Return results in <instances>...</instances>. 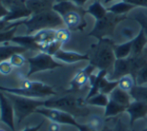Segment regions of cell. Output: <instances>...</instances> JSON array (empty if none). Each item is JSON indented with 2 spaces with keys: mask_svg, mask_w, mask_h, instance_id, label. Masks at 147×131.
I'll return each instance as SVG.
<instances>
[{
  "mask_svg": "<svg viewBox=\"0 0 147 131\" xmlns=\"http://www.w3.org/2000/svg\"><path fill=\"white\" fill-rule=\"evenodd\" d=\"M129 93L133 98V100L141 101V102L147 104V86L145 85H143V86L135 85L134 88Z\"/></svg>",
  "mask_w": 147,
  "mask_h": 131,
  "instance_id": "27",
  "label": "cell"
},
{
  "mask_svg": "<svg viewBox=\"0 0 147 131\" xmlns=\"http://www.w3.org/2000/svg\"><path fill=\"white\" fill-rule=\"evenodd\" d=\"M114 41L111 38H102L92 45L89 54V62L98 70H105L110 74L116 60L114 54Z\"/></svg>",
  "mask_w": 147,
  "mask_h": 131,
  "instance_id": "1",
  "label": "cell"
},
{
  "mask_svg": "<svg viewBox=\"0 0 147 131\" xmlns=\"http://www.w3.org/2000/svg\"><path fill=\"white\" fill-rule=\"evenodd\" d=\"M79 6L75 5L71 0H64V1H60L57 3H54L52 6V10L59 14L60 16H63L67 12H70L72 10H77L79 9Z\"/></svg>",
  "mask_w": 147,
  "mask_h": 131,
  "instance_id": "22",
  "label": "cell"
},
{
  "mask_svg": "<svg viewBox=\"0 0 147 131\" xmlns=\"http://www.w3.org/2000/svg\"><path fill=\"white\" fill-rule=\"evenodd\" d=\"M115 1V0H104V3L107 4V3H110V2H113Z\"/></svg>",
  "mask_w": 147,
  "mask_h": 131,
  "instance_id": "45",
  "label": "cell"
},
{
  "mask_svg": "<svg viewBox=\"0 0 147 131\" xmlns=\"http://www.w3.org/2000/svg\"><path fill=\"white\" fill-rule=\"evenodd\" d=\"M43 125V121L40 122V123L38 124V125H35V126H32V127H26L24 128L22 131H39V129H40L41 127H42Z\"/></svg>",
  "mask_w": 147,
  "mask_h": 131,
  "instance_id": "43",
  "label": "cell"
},
{
  "mask_svg": "<svg viewBox=\"0 0 147 131\" xmlns=\"http://www.w3.org/2000/svg\"><path fill=\"white\" fill-rule=\"evenodd\" d=\"M60 125H61V124L57 123V122L51 121V123L49 124V126H48V130L49 131H59L60 130Z\"/></svg>",
  "mask_w": 147,
  "mask_h": 131,
  "instance_id": "42",
  "label": "cell"
},
{
  "mask_svg": "<svg viewBox=\"0 0 147 131\" xmlns=\"http://www.w3.org/2000/svg\"><path fill=\"white\" fill-rule=\"evenodd\" d=\"M14 120H15V113H14L13 105L6 94L0 91V121L3 122L12 131H15Z\"/></svg>",
  "mask_w": 147,
  "mask_h": 131,
  "instance_id": "9",
  "label": "cell"
},
{
  "mask_svg": "<svg viewBox=\"0 0 147 131\" xmlns=\"http://www.w3.org/2000/svg\"><path fill=\"white\" fill-rule=\"evenodd\" d=\"M86 14V11L82 7H80L77 10H72L70 12H67L62 16L64 25L67 27V29L71 31H80L83 30L87 25L84 15Z\"/></svg>",
  "mask_w": 147,
  "mask_h": 131,
  "instance_id": "8",
  "label": "cell"
},
{
  "mask_svg": "<svg viewBox=\"0 0 147 131\" xmlns=\"http://www.w3.org/2000/svg\"><path fill=\"white\" fill-rule=\"evenodd\" d=\"M127 18V15H117L111 12H107L103 18L95 20L94 27L88 35L95 37L98 40L102 38H111L114 35L116 26Z\"/></svg>",
  "mask_w": 147,
  "mask_h": 131,
  "instance_id": "5",
  "label": "cell"
},
{
  "mask_svg": "<svg viewBox=\"0 0 147 131\" xmlns=\"http://www.w3.org/2000/svg\"><path fill=\"white\" fill-rule=\"evenodd\" d=\"M132 19H134L136 22L141 27V29L144 31L147 38V15L145 13H143L142 11H137L134 13Z\"/></svg>",
  "mask_w": 147,
  "mask_h": 131,
  "instance_id": "30",
  "label": "cell"
},
{
  "mask_svg": "<svg viewBox=\"0 0 147 131\" xmlns=\"http://www.w3.org/2000/svg\"><path fill=\"white\" fill-rule=\"evenodd\" d=\"M12 42H14L16 45H19V46L23 47L26 50L41 51L34 34H25V35L14 36V38L12 39Z\"/></svg>",
  "mask_w": 147,
  "mask_h": 131,
  "instance_id": "14",
  "label": "cell"
},
{
  "mask_svg": "<svg viewBox=\"0 0 147 131\" xmlns=\"http://www.w3.org/2000/svg\"><path fill=\"white\" fill-rule=\"evenodd\" d=\"M55 34H56V30L54 29H44V30H40L35 33L34 35L36 37L41 52L44 50L47 45L55 40Z\"/></svg>",
  "mask_w": 147,
  "mask_h": 131,
  "instance_id": "17",
  "label": "cell"
},
{
  "mask_svg": "<svg viewBox=\"0 0 147 131\" xmlns=\"http://www.w3.org/2000/svg\"><path fill=\"white\" fill-rule=\"evenodd\" d=\"M24 1H25V0H0V2H1L8 10L15 7V6L24 4Z\"/></svg>",
  "mask_w": 147,
  "mask_h": 131,
  "instance_id": "38",
  "label": "cell"
},
{
  "mask_svg": "<svg viewBox=\"0 0 147 131\" xmlns=\"http://www.w3.org/2000/svg\"><path fill=\"white\" fill-rule=\"evenodd\" d=\"M45 1H49V0H45Z\"/></svg>",
  "mask_w": 147,
  "mask_h": 131,
  "instance_id": "49",
  "label": "cell"
},
{
  "mask_svg": "<svg viewBox=\"0 0 147 131\" xmlns=\"http://www.w3.org/2000/svg\"><path fill=\"white\" fill-rule=\"evenodd\" d=\"M13 65L10 63L9 60H5V61L0 62V74L2 75H8L12 72L13 70Z\"/></svg>",
  "mask_w": 147,
  "mask_h": 131,
  "instance_id": "36",
  "label": "cell"
},
{
  "mask_svg": "<svg viewBox=\"0 0 147 131\" xmlns=\"http://www.w3.org/2000/svg\"><path fill=\"white\" fill-rule=\"evenodd\" d=\"M52 1L53 2H56V3H57V2H60V1H64V0H52Z\"/></svg>",
  "mask_w": 147,
  "mask_h": 131,
  "instance_id": "46",
  "label": "cell"
},
{
  "mask_svg": "<svg viewBox=\"0 0 147 131\" xmlns=\"http://www.w3.org/2000/svg\"><path fill=\"white\" fill-rule=\"evenodd\" d=\"M118 85L117 87L124 91H127V92H130L132 89L134 88V86L136 85L135 82V78L133 77L130 74H127V75L122 76L121 78H119L117 80Z\"/></svg>",
  "mask_w": 147,
  "mask_h": 131,
  "instance_id": "26",
  "label": "cell"
},
{
  "mask_svg": "<svg viewBox=\"0 0 147 131\" xmlns=\"http://www.w3.org/2000/svg\"><path fill=\"white\" fill-rule=\"evenodd\" d=\"M109 101V96L103 93H97L96 95L90 97L88 100H86V104L99 106V107H106Z\"/></svg>",
  "mask_w": 147,
  "mask_h": 131,
  "instance_id": "28",
  "label": "cell"
},
{
  "mask_svg": "<svg viewBox=\"0 0 147 131\" xmlns=\"http://www.w3.org/2000/svg\"><path fill=\"white\" fill-rule=\"evenodd\" d=\"M8 13H9V10L0 2V19H3Z\"/></svg>",
  "mask_w": 147,
  "mask_h": 131,
  "instance_id": "41",
  "label": "cell"
},
{
  "mask_svg": "<svg viewBox=\"0 0 147 131\" xmlns=\"http://www.w3.org/2000/svg\"><path fill=\"white\" fill-rule=\"evenodd\" d=\"M146 1H147V0H146Z\"/></svg>",
  "mask_w": 147,
  "mask_h": 131,
  "instance_id": "50",
  "label": "cell"
},
{
  "mask_svg": "<svg viewBox=\"0 0 147 131\" xmlns=\"http://www.w3.org/2000/svg\"><path fill=\"white\" fill-rule=\"evenodd\" d=\"M72 2H73L75 5L79 6V7H83L84 4L86 3V2L88 1V0H71Z\"/></svg>",
  "mask_w": 147,
  "mask_h": 131,
  "instance_id": "44",
  "label": "cell"
},
{
  "mask_svg": "<svg viewBox=\"0 0 147 131\" xmlns=\"http://www.w3.org/2000/svg\"><path fill=\"white\" fill-rule=\"evenodd\" d=\"M120 33H121V36L123 37L126 41L133 40L134 37L137 35V34H135V31L132 28H130V27H123V28L121 29V32Z\"/></svg>",
  "mask_w": 147,
  "mask_h": 131,
  "instance_id": "37",
  "label": "cell"
},
{
  "mask_svg": "<svg viewBox=\"0 0 147 131\" xmlns=\"http://www.w3.org/2000/svg\"><path fill=\"white\" fill-rule=\"evenodd\" d=\"M16 30H17V27L8 29V30L0 31V43H5V42L12 41V39L15 36Z\"/></svg>",
  "mask_w": 147,
  "mask_h": 131,
  "instance_id": "31",
  "label": "cell"
},
{
  "mask_svg": "<svg viewBox=\"0 0 147 131\" xmlns=\"http://www.w3.org/2000/svg\"><path fill=\"white\" fill-rule=\"evenodd\" d=\"M147 45V38L144 31L140 28L139 32L137 33L134 39L132 40V53L131 55H138L145 50Z\"/></svg>",
  "mask_w": 147,
  "mask_h": 131,
  "instance_id": "19",
  "label": "cell"
},
{
  "mask_svg": "<svg viewBox=\"0 0 147 131\" xmlns=\"http://www.w3.org/2000/svg\"><path fill=\"white\" fill-rule=\"evenodd\" d=\"M5 94L13 105L16 122L18 125L27 116L34 113L36 109L43 107L45 104V100H42V99L29 98V97L12 94V93H5Z\"/></svg>",
  "mask_w": 147,
  "mask_h": 131,
  "instance_id": "4",
  "label": "cell"
},
{
  "mask_svg": "<svg viewBox=\"0 0 147 131\" xmlns=\"http://www.w3.org/2000/svg\"><path fill=\"white\" fill-rule=\"evenodd\" d=\"M134 8H135V6L131 5L129 3H126V2L121 0L120 2H117V3L112 4L111 6L107 7V11L117 14V15H126V13L133 10Z\"/></svg>",
  "mask_w": 147,
  "mask_h": 131,
  "instance_id": "24",
  "label": "cell"
},
{
  "mask_svg": "<svg viewBox=\"0 0 147 131\" xmlns=\"http://www.w3.org/2000/svg\"><path fill=\"white\" fill-rule=\"evenodd\" d=\"M31 15H32V13H31L30 10H28L26 8L25 3H24L9 9V13L3 19L7 22H15V21H19V20L27 19Z\"/></svg>",
  "mask_w": 147,
  "mask_h": 131,
  "instance_id": "15",
  "label": "cell"
},
{
  "mask_svg": "<svg viewBox=\"0 0 147 131\" xmlns=\"http://www.w3.org/2000/svg\"><path fill=\"white\" fill-rule=\"evenodd\" d=\"M0 131H5V130H3V129H0Z\"/></svg>",
  "mask_w": 147,
  "mask_h": 131,
  "instance_id": "48",
  "label": "cell"
},
{
  "mask_svg": "<svg viewBox=\"0 0 147 131\" xmlns=\"http://www.w3.org/2000/svg\"><path fill=\"white\" fill-rule=\"evenodd\" d=\"M86 14H90L91 16L95 18V20H98L103 18L107 14V8L104 7L102 3L99 0H95L92 4L88 6V8L85 10Z\"/></svg>",
  "mask_w": 147,
  "mask_h": 131,
  "instance_id": "21",
  "label": "cell"
},
{
  "mask_svg": "<svg viewBox=\"0 0 147 131\" xmlns=\"http://www.w3.org/2000/svg\"><path fill=\"white\" fill-rule=\"evenodd\" d=\"M95 69H96V68H95L92 64L89 63L88 66H86L85 68L80 70V71L74 76V78L71 80V82H70L69 90L77 91V90H79V89H81L83 86H85L87 83H89L91 75L93 74Z\"/></svg>",
  "mask_w": 147,
  "mask_h": 131,
  "instance_id": "11",
  "label": "cell"
},
{
  "mask_svg": "<svg viewBox=\"0 0 147 131\" xmlns=\"http://www.w3.org/2000/svg\"><path fill=\"white\" fill-rule=\"evenodd\" d=\"M9 61H10V63L13 65L14 68H19V67H22V66L25 64L26 59L21 53H16L11 56Z\"/></svg>",
  "mask_w": 147,
  "mask_h": 131,
  "instance_id": "35",
  "label": "cell"
},
{
  "mask_svg": "<svg viewBox=\"0 0 147 131\" xmlns=\"http://www.w3.org/2000/svg\"><path fill=\"white\" fill-rule=\"evenodd\" d=\"M118 82L117 80H110V79L104 77L102 79L100 83V87H99V93H103V94H106L109 96L111 92L114 90L117 87Z\"/></svg>",
  "mask_w": 147,
  "mask_h": 131,
  "instance_id": "29",
  "label": "cell"
},
{
  "mask_svg": "<svg viewBox=\"0 0 147 131\" xmlns=\"http://www.w3.org/2000/svg\"><path fill=\"white\" fill-rule=\"evenodd\" d=\"M55 39L61 42L62 44L65 42H68L70 39V30L65 28H60L56 30V34H55Z\"/></svg>",
  "mask_w": 147,
  "mask_h": 131,
  "instance_id": "34",
  "label": "cell"
},
{
  "mask_svg": "<svg viewBox=\"0 0 147 131\" xmlns=\"http://www.w3.org/2000/svg\"><path fill=\"white\" fill-rule=\"evenodd\" d=\"M54 58L58 61L66 64H72L80 61H89L88 54H81L74 52V51H66L63 49H60L54 55Z\"/></svg>",
  "mask_w": 147,
  "mask_h": 131,
  "instance_id": "13",
  "label": "cell"
},
{
  "mask_svg": "<svg viewBox=\"0 0 147 131\" xmlns=\"http://www.w3.org/2000/svg\"><path fill=\"white\" fill-rule=\"evenodd\" d=\"M26 49L19 45H0V62L9 60L16 53H24Z\"/></svg>",
  "mask_w": 147,
  "mask_h": 131,
  "instance_id": "20",
  "label": "cell"
},
{
  "mask_svg": "<svg viewBox=\"0 0 147 131\" xmlns=\"http://www.w3.org/2000/svg\"><path fill=\"white\" fill-rule=\"evenodd\" d=\"M135 82L136 85H140V86H143L147 83V64L144 65L136 74Z\"/></svg>",
  "mask_w": 147,
  "mask_h": 131,
  "instance_id": "33",
  "label": "cell"
},
{
  "mask_svg": "<svg viewBox=\"0 0 147 131\" xmlns=\"http://www.w3.org/2000/svg\"><path fill=\"white\" fill-rule=\"evenodd\" d=\"M28 62V71L26 72L25 78H30L33 74L37 72L46 71V70H53L55 68L62 67V63L57 61L53 56L45 52H39L35 56L27 59Z\"/></svg>",
  "mask_w": 147,
  "mask_h": 131,
  "instance_id": "7",
  "label": "cell"
},
{
  "mask_svg": "<svg viewBox=\"0 0 147 131\" xmlns=\"http://www.w3.org/2000/svg\"><path fill=\"white\" fill-rule=\"evenodd\" d=\"M26 26V34H33L44 29H54L64 25L62 17L54 10H46L37 14H32L27 19L23 20Z\"/></svg>",
  "mask_w": 147,
  "mask_h": 131,
  "instance_id": "2",
  "label": "cell"
},
{
  "mask_svg": "<svg viewBox=\"0 0 147 131\" xmlns=\"http://www.w3.org/2000/svg\"><path fill=\"white\" fill-rule=\"evenodd\" d=\"M112 131H130L128 130V128L125 126V124L123 123L121 119H117L115 121V124H114V127H113Z\"/></svg>",
  "mask_w": 147,
  "mask_h": 131,
  "instance_id": "40",
  "label": "cell"
},
{
  "mask_svg": "<svg viewBox=\"0 0 147 131\" xmlns=\"http://www.w3.org/2000/svg\"><path fill=\"white\" fill-rule=\"evenodd\" d=\"M43 107L62 110V111L71 114L73 117L86 116L89 114V110L86 107L85 99L75 98L71 96L61 97L58 99H46Z\"/></svg>",
  "mask_w": 147,
  "mask_h": 131,
  "instance_id": "3",
  "label": "cell"
},
{
  "mask_svg": "<svg viewBox=\"0 0 147 131\" xmlns=\"http://www.w3.org/2000/svg\"><path fill=\"white\" fill-rule=\"evenodd\" d=\"M122 1L129 3L131 5L135 6V7H142L147 8V1L146 0H122Z\"/></svg>",
  "mask_w": 147,
  "mask_h": 131,
  "instance_id": "39",
  "label": "cell"
},
{
  "mask_svg": "<svg viewBox=\"0 0 147 131\" xmlns=\"http://www.w3.org/2000/svg\"><path fill=\"white\" fill-rule=\"evenodd\" d=\"M25 6L28 10H30L32 14H37L46 10L52 9L54 2L52 0L45 1V0H25Z\"/></svg>",
  "mask_w": 147,
  "mask_h": 131,
  "instance_id": "16",
  "label": "cell"
},
{
  "mask_svg": "<svg viewBox=\"0 0 147 131\" xmlns=\"http://www.w3.org/2000/svg\"><path fill=\"white\" fill-rule=\"evenodd\" d=\"M126 112L129 115V123L132 127L136 120L145 118L147 116V104L141 101L133 100L126 108Z\"/></svg>",
  "mask_w": 147,
  "mask_h": 131,
  "instance_id": "12",
  "label": "cell"
},
{
  "mask_svg": "<svg viewBox=\"0 0 147 131\" xmlns=\"http://www.w3.org/2000/svg\"><path fill=\"white\" fill-rule=\"evenodd\" d=\"M20 87L40 93L43 96V98L56 95V92H55L54 89L51 86H49V85H47V84H44V83L41 82V81H31L29 80V78H25V77L22 78Z\"/></svg>",
  "mask_w": 147,
  "mask_h": 131,
  "instance_id": "10",
  "label": "cell"
},
{
  "mask_svg": "<svg viewBox=\"0 0 147 131\" xmlns=\"http://www.w3.org/2000/svg\"><path fill=\"white\" fill-rule=\"evenodd\" d=\"M35 113L41 114L42 116L46 117L52 122H57L59 124H64V125H70L77 128L79 131H94L88 124H81L76 121L75 117L71 114L67 113L65 111H62L59 109H54V108L48 107H40L36 109Z\"/></svg>",
  "mask_w": 147,
  "mask_h": 131,
  "instance_id": "6",
  "label": "cell"
},
{
  "mask_svg": "<svg viewBox=\"0 0 147 131\" xmlns=\"http://www.w3.org/2000/svg\"><path fill=\"white\" fill-rule=\"evenodd\" d=\"M61 47H62V43L55 39L53 42H51L50 44H48L46 47H45L44 50H43L42 52H45V53L49 54V55L54 57V55L58 52L60 49H61Z\"/></svg>",
  "mask_w": 147,
  "mask_h": 131,
  "instance_id": "32",
  "label": "cell"
},
{
  "mask_svg": "<svg viewBox=\"0 0 147 131\" xmlns=\"http://www.w3.org/2000/svg\"><path fill=\"white\" fill-rule=\"evenodd\" d=\"M143 131H147V125H146V127H145V128H144V129H143Z\"/></svg>",
  "mask_w": 147,
  "mask_h": 131,
  "instance_id": "47",
  "label": "cell"
},
{
  "mask_svg": "<svg viewBox=\"0 0 147 131\" xmlns=\"http://www.w3.org/2000/svg\"><path fill=\"white\" fill-rule=\"evenodd\" d=\"M132 53V40L114 45V54L116 59L127 58Z\"/></svg>",
  "mask_w": 147,
  "mask_h": 131,
  "instance_id": "23",
  "label": "cell"
},
{
  "mask_svg": "<svg viewBox=\"0 0 147 131\" xmlns=\"http://www.w3.org/2000/svg\"><path fill=\"white\" fill-rule=\"evenodd\" d=\"M109 99H111V100L115 101V102L119 103V104L125 106L126 108H127L130 103L133 101L132 100L133 98H132V96L130 95L129 92L122 90V89L118 88V87H116V88L109 94Z\"/></svg>",
  "mask_w": 147,
  "mask_h": 131,
  "instance_id": "18",
  "label": "cell"
},
{
  "mask_svg": "<svg viewBox=\"0 0 147 131\" xmlns=\"http://www.w3.org/2000/svg\"><path fill=\"white\" fill-rule=\"evenodd\" d=\"M122 112H126V107L119 103L115 102V101L109 99L108 104L105 107V111H104V116L106 118L109 117H114L117 116L118 114L122 113Z\"/></svg>",
  "mask_w": 147,
  "mask_h": 131,
  "instance_id": "25",
  "label": "cell"
}]
</instances>
